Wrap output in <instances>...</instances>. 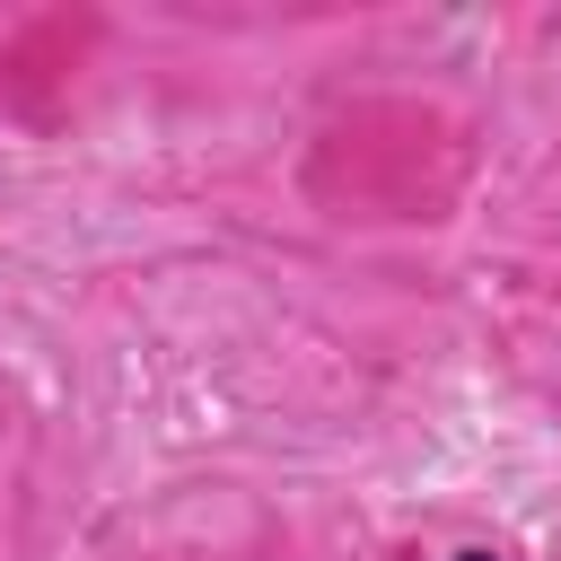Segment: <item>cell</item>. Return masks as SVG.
<instances>
[{"label":"cell","instance_id":"obj_1","mask_svg":"<svg viewBox=\"0 0 561 561\" xmlns=\"http://www.w3.org/2000/svg\"><path fill=\"white\" fill-rule=\"evenodd\" d=\"M456 561H500V552H482V543H473V552H456Z\"/></svg>","mask_w":561,"mask_h":561}]
</instances>
